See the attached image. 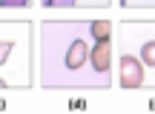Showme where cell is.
Here are the masks:
<instances>
[{"instance_id": "cell-7", "label": "cell", "mask_w": 155, "mask_h": 114, "mask_svg": "<svg viewBox=\"0 0 155 114\" xmlns=\"http://www.w3.org/2000/svg\"><path fill=\"white\" fill-rule=\"evenodd\" d=\"M121 9H135V11H150L155 9V0H118Z\"/></svg>"}, {"instance_id": "cell-4", "label": "cell", "mask_w": 155, "mask_h": 114, "mask_svg": "<svg viewBox=\"0 0 155 114\" xmlns=\"http://www.w3.org/2000/svg\"><path fill=\"white\" fill-rule=\"evenodd\" d=\"M89 66H92V77L98 83V91L112 88L115 77V37H104V40H92V54H89Z\"/></svg>"}, {"instance_id": "cell-10", "label": "cell", "mask_w": 155, "mask_h": 114, "mask_svg": "<svg viewBox=\"0 0 155 114\" xmlns=\"http://www.w3.org/2000/svg\"><path fill=\"white\" fill-rule=\"evenodd\" d=\"M69 109H72V111H83V109H86V100H72Z\"/></svg>"}, {"instance_id": "cell-5", "label": "cell", "mask_w": 155, "mask_h": 114, "mask_svg": "<svg viewBox=\"0 0 155 114\" xmlns=\"http://www.w3.org/2000/svg\"><path fill=\"white\" fill-rule=\"evenodd\" d=\"M115 66H118V86L124 91H138V88H147L150 80H147V69L138 57L129 49H118L115 46Z\"/></svg>"}, {"instance_id": "cell-8", "label": "cell", "mask_w": 155, "mask_h": 114, "mask_svg": "<svg viewBox=\"0 0 155 114\" xmlns=\"http://www.w3.org/2000/svg\"><path fill=\"white\" fill-rule=\"evenodd\" d=\"M0 9H9V11H17V9H32V0H0Z\"/></svg>"}, {"instance_id": "cell-3", "label": "cell", "mask_w": 155, "mask_h": 114, "mask_svg": "<svg viewBox=\"0 0 155 114\" xmlns=\"http://www.w3.org/2000/svg\"><path fill=\"white\" fill-rule=\"evenodd\" d=\"M115 46L129 49L144 63L147 80L155 88V20H118L115 23Z\"/></svg>"}, {"instance_id": "cell-6", "label": "cell", "mask_w": 155, "mask_h": 114, "mask_svg": "<svg viewBox=\"0 0 155 114\" xmlns=\"http://www.w3.org/2000/svg\"><path fill=\"white\" fill-rule=\"evenodd\" d=\"M89 32H92V40L115 37V23L112 20H89Z\"/></svg>"}, {"instance_id": "cell-9", "label": "cell", "mask_w": 155, "mask_h": 114, "mask_svg": "<svg viewBox=\"0 0 155 114\" xmlns=\"http://www.w3.org/2000/svg\"><path fill=\"white\" fill-rule=\"evenodd\" d=\"M112 0H81V9H109Z\"/></svg>"}, {"instance_id": "cell-2", "label": "cell", "mask_w": 155, "mask_h": 114, "mask_svg": "<svg viewBox=\"0 0 155 114\" xmlns=\"http://www.w3.org/2000/svg\"><path fill=\"white\" fill-rule=\"evenodd\" d=\"M35 34L32 20H0V88H29L38 83L35 60Z\"/></svg>"}, {"instance_id": "cell-11", "label": "cell", "mask_w": 155, "mask_h": 114, "mask_svg": "<svg viewBox=\"0 0 155 114\" xmlns=\"http://www.w3.org/2000/svg\"><path fill=\"white\" fill-rule=\"evenodd\" d=\"M9 109V100H0V111H6Z\"/></svg>"}, {"instance_id": "cell-12", "label": "cell", "mask_w": 155, "mask_h": 114, "mask_svg": "<svg viewBox=\"0 0 155 114\" xmlns=\"http://www.w3.org/2000/svg\"><path fill=\"white\" fill-rule=\"evenodd\" d=\"M150 111H155V97H152V100H150Z\"/></svg>"}, {"instance_id": "cell-1", "label": "cell", "mask_w": 155, "mask_h": 114, "mask_svg": "<svg viewBox=\"0 0 155 114\" xmlns=\"http://www.w3.org/2000/svg\"><path fill=\"white\" fill-rule=\"evenodd\" d=\"M89 20H40L38 26V83L46 91H98L92 77Z\"/></svg>"}]
</instances>
